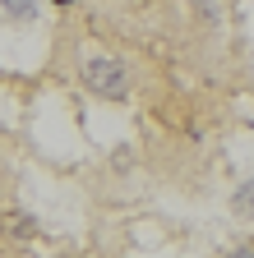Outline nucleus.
Instances as JSON below:
<instances>
[{"label": "nucleus", "mask_w": 254, "mask_h": 258, "mask_svg": "<svg viewBox=\"0 0 254 258\" xmlns=\"http://www.w3.org/2000/svg\"><path fill=\"white\" fill-rule=\"evenodd\" d=\"M231 208H236V217H254V180H245V184L236 189Z\"/></svg>", "instance_id": "3"}, {"label": "nucleus", "mask_w": 254, "mask_h": 258, "mask_svg": "<svg viewBox=\"0 0 254 258\" xmlns=\"http://www.w3.org/2000/svg\"><path fill=\"white\" fill-rule=\"evenodd\" d=\"M83 83H88V92H97L102 102H125V97H130V70H125L120 60H111V55H92L83 64Z\"/></svg>", "instance_id": "1"}, {"label": "nucleus", "mask_w": 254, "mask_h": 258, "mask_svg": "<svg viewBox=\"0 0 254 258\" xmlns=\"http://www.w3.org/2000/svg\"><path fill=\"white\" fill-rule=\"evenodd\" d=\"M42 10V0H0V19L5 23H33Z\"/></svg>", "instance_id": "2"}, {"label": "nucleus", "mask_w": 254, "mask_h": 258, "mask_svg": "<svg viewBox=\"0 0 254 258\" xmlns=\"http://www.w3.org/2000/svg\"><path fill=\"white\" fill-rule=\"evenodd\" d=\"M227 258H254V240H245V244H236Z\"/></svg>", "instance_id": "4"}, {"label": "nucleus", "mask_w": 254, "mask_h": 258, "mask_svg": "<svg viewBox=\"0 0 254 258\" xmlns=\"http://www.w3.org/2000/svg\"><path fill=\"white\" fill-rule=\"evenodd\" d=\"M56 5H60V10H65V5H74V0H56Z\"/></svg>", "instance_id": "5"}]
</instances>
